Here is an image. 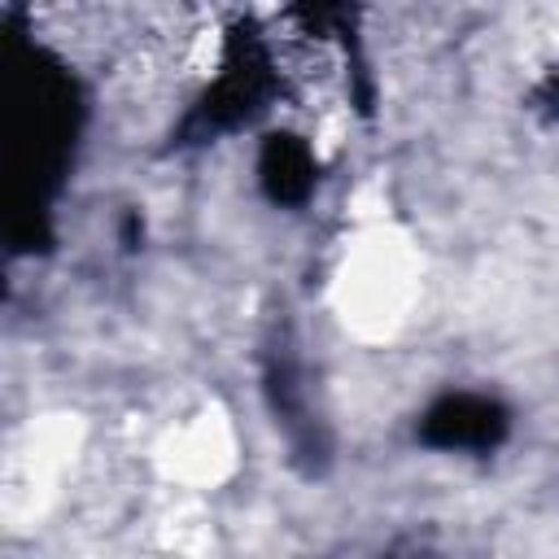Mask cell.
<instances>
[{"label": "cell", "mask_w": 559, "mask_h": 559, "mask_svg": "<svg viewBox=\"0 0 559 559\" xmlns=\"http://www.w3.org/2000/svg\"><path fill=\"white\" fill-rule=\"evenodd\" d=\"M419 437L441 450H493L507 437V411L485 397H445L424 415Z\"/></svg>", "instance_id": "6da1fadb"}, {"label": "cell", "mask_w": 559, "mask_h": 559, "mask_svg": "<svg viewBox=\"0 0 559 559\" xmlns=\"http://www.w3.org/2000/svg\"><path fill=\"white\" fill-rule=\"evenodd\" d=\"M314 183V166H310V153L288 140V135H271L266 148H262V188L271 201L280 205H297Z\"/></svg>", "instance_id": "7a4b0ae2"}]
</instances>
